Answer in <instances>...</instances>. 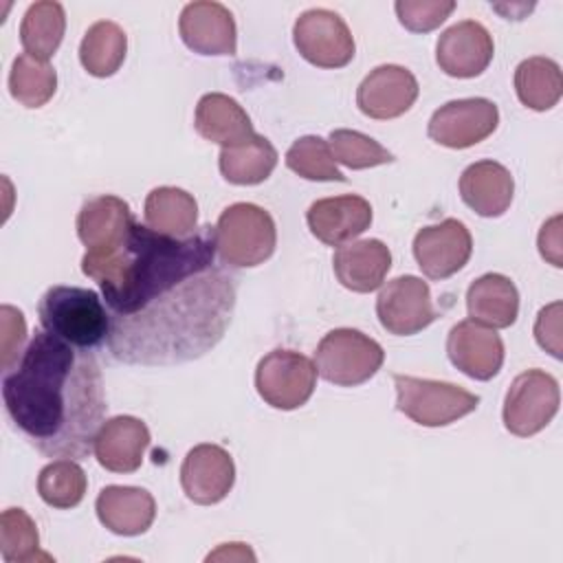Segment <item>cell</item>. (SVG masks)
<instances>
[{"mask_svg":"<svg viewBox=\"0 0 563 563\" xmlns=\"http://www.w3.org/2000/svg\"><path fill=\"white\" fill-rule=\"evenodd\" d=\"M216 255L211 224L169 238L134 222L117 246L86 251L81 271L110 314V354L128 365H176L216 347L235 308V279Z\"/></svg>","mask_w":563,"mask_h":563,"instance_id":"cell-1","label":"cell"},{"mask_svg":"<svg viewBox=\"0 0 563 563\" xmlns=\"http://www.w3.org/2000/svg\"><path fill=\"white\" fill-rule=\"evenodd\" d=\"M2 400L15 429L46 457H88L106 416L97 358L46 330L2 372Z\"/></svg>","mask_w":563,"mask_h":563,"instance_id":"cell-2","label":"cell"},{"mask_svg":"<svg viewBox=\"0 0 563 563\" xmlns=\"http://www.w3.org/2000/svg\"><path fill=\"white\" fill-rule=\"evenodd\" d=\"M40 325L66 343L92 350L108 341L110 314L95 290L79 286H51L37 306Z\"/></svg>","mask_w":563,"mask_h":563,"instance_id":"cell-3","label":"cell"},{"mask_svg":"<svg viewBox=\"0 0 563 563\" xmlns=\"http://www.w3.org/2000/svg\"><path fill=\"white\" fill-rule=\"evenodd\" d=\"M216 251L231 268L264 264L277 244V229L271 213L253 202L229 205L216 227Z\"/></svg>","mask_w":563,"mask_h":563,"instance_id":"cell-4","label":"cell"},{"mask_svg":"<svg viewBox=\"0 0 563 563\" xmlns=\"http://www.w3.org/2000/svg\"><path fill=\"white\" fill-rule=\"evenodd\" d=\"M396 407L422 427H446L477 409L479 398L444 380L394 374Z\"/></svg>","mask_w":563,"mask_h":563,"instance_id":"cell-5","label":"cell"},{"mask_svg":"<svg viewBox=\"0 0 563 563\" xmlns=\"http://www.w3.org/2000/svg\"><path fill=\"white\" fill-rule=\"evenodd\" d=\"M383 361L380 343L354 328L330 330L314 352L317 374L339 387H356L369 380Z\"/></svg>","mask_w":563,"mask_h":563,"instance_id":"cell-6","label":"cell"},{"mask_svg":"<svg viewBox=\"0 0 563 563\" xmlns=\"http://www.w3.org/2000/svg\"><path fill=\"white\" fill-rule=\"evenodd\" d=\"M317 385L314 363L295 350H273L260 358L255 387L262 400L275 409L290 411L306 405Z\"/></svg>","mask_w":563,"mask_h":563,"instance_id":"cell-7","label":"cell"},{"mask_svg":"<svg viewBox=\"0 0 563 563\" xmlns=\"http://www.w3.org/2000/svg\"><path fill=\"white\" fill-rule=\"evenodd\" d=\"M561 402L559 383L543 369L521 372L504 400V424L512 435L530 438L545 429Z\"/></svg>","mask_w":563,"mask_h":563,"instance_id":"cell-8","label":"cell"},{"mask_svg":"<svg viewBox=\"0 0 563 563\" xmlns=\"http://www.w3.org/2000/svg\"><path fill=\"white\" fill-rule=\"evenodd\" d=\"M299 55L319 68H343L354 57V37L345 20L330 9H308L292 26Z\"/></svg>","mask_w":563,"mask_h":563,"instance_id":"cell-9","label":"cell"},{"mask_svg":"<svg viewBox=\"0 0 563 563\" xmlns=\"http://www.w3.org/2000/svg\"><path fill=\"white\" fill-rule=\"evenodd\" d=\"M499 123V110L490 99L468 97L440 106L429 119V136L451 150H464L488 139Z\"/></svg>","mask_w":563,"mask_h":563,"instance_id":"cell-10","label":"cell"},{"mask_svg":"<svg viewBox=\"0 0 563 563\" xmlns=\"http://www.w3.org/2000/svg\"><path fill=\"white\" fill-rule=\"evenodd\" d=\"M380 325L396 336H411L438 319L429 284L416 275H402L387 282L376 299Z\"/></svg>","mask_w":563,"mask_h":563,"instance_id":"cell-11","label":"cell"},{"mask_svg":"<svg viewBox=\"0 0 563 563\" xmlns=\"http://www.w3.org/2000/svg\"><path fill=\"white\" fill-rule=\"evenodd\" d=\"M471 253V233L455 218L422 227L413 238V257L429 279H446L455 275L466 266Z\"/></svg>","mask_w":563,"mask_h":563,"instance_id":"cell-12","label":"cell"},{"mask_svg":"<svg viewBox=\"0 0 563 563\" xmlns=\"http://www.w3.org/2000/svg\"><path fill=\"white\" fill-rule=\"evenodd\" d=\"M493 53L495 44L488 29L475 20H462L438 37L435 62L449 77L471 79L488 68Z\"/></svg>","mask_w":563,"mask_h":563,"instance_id":"cell-13","label":"cell"},{"mask_svg":"<svg viewBox=\"0 0 563 563\" xmlns=\"http://www.w3.org/2000/svg\"><path fill=\"white\" fill-rule=\"evenodd\" d=\"M418 79L411 70L398 64L376 66L356 90L358 110L378 121L405 114L418 99Z\"/></svg>","mask_w":563,"mask_h":563,"instance_id":"cell-14","label":"cell"},{"mask_svg":"<svg viewBox=\"0 0 563 563\" xmlns=\"http://www.w3.org/2000/svg\"><path fill=\"white\" fill-rule=\"evenodd\" d=\"M233 457L218 444H198L183 460L180 486L194 504L211 506L222 501L233 488Z\"/></svg>","mask_w":563,"mask_h":563,"instance_id":"cell-15","label":"cell"},{"mask_svg":"<svg viewBox=\"0 0 563 563\" xmlns=\"http://www.w3.org/2000/svg\"><path fill=\"white\" fill-rule=\"evenodd\" d=\"M449 361L475 380H490L504 365V341L493 330L473 319L455 323L446 336Z\"/></svg>","mask_w":563,"mask_h":563,"instance_id":"cell-16","label":"cell"},{"mask_svg":"<svg viewBox=\"0 0 563 563\" xmlns=\"http://www.w3.org/2000/svg\"><path fill=\"white\" fill-rule=\"evenodd\" d=\"M178 31L198 55H235L238 31L231 11L220 2H189L180 11Z\"/></svg>","mask_w":563,"mask_h":563,"instance_id":"cell-17","label":"cell"},{"mask_svg":"<svg viewBox=\"0 0 563 563\" xmlns=\"http://www.w3.org/2000/svg\"><path fill=\"white\" fill-rule=\"evenodd\" d=\"M306 222L319 242L341 246L369 229L372 207L363 196L356 194L321 198L310 205Z\"/></svg>","mask_w":563,"mask_h":563,"instance_id":"cell-18","label":"cell"},{"mask_svg":"<svg viewBox=\"0 0 563 563\" xmlns=\"http://www.w3.org/2000/svg\"><path fill=\"white\" fill-rule=\"evenodd\" d=\"M150 440V429L143 420L134 416H114L99 427L92 453L106 471L134 473L143 464Z\"/></svg>","mask_w":563,"mask_h":563,"instance_id":"cell-19","label":"cell"},{"mask_svg":"<svg viewBox=\"0 0 563 563\" xmlns=\"http://www.w3.org/2000/svg\"><path fill=\"white\" fill-rule=\"evenodd\" d=\"M99 521L114 534H143L156 517V501L152 493L139 486H106L95 501Z\"/></svg>","mask_w":563,"mask_h":563,"instance_id":"cell-20","label":"cell"},{"mask_svg":"<svg viewBox=\"0 0 563 563\" xmlns=\"http://www.w3.org/2000/svg\"><path fill=\"white\" fill-rule=\"evenodd\" d=\"M460 196L482 218H499L515 196L512 174L497 161H477L460 176Z\"/></svg>","mask_w":563,"mask_h":563,"instance_id":"cell-21","label":"cell"},{"mask_svg":"<svg viewBox=\"0 0 563 563\" xmlns=\"http://www.w3.org/2000/svg\"><path fill=\"white\" fill-rule=\"evenodd\" d=\"M130 205L119 196H97L84 202L77 216V235L86 251H106L125 240L134 224Z\"/></svg>","mask_w":563,"mask_h":563,"instance_id":"cell-22","label":"cell"},{"mask_svg":"<svg viewBox=\"0 0 563 563\" xmlns=\"http://www.w3.org/2000/svg\"><path fill=\"white\" fill-rule=\"evenodd\" d=\"M336 279L352 292H372L383 286L391 253L380 240H356L339 246L332 257Z\"/></svg>","mask_w":563,"mask_h":563,"instance_id":"cell-23","label":"cell"},{"mask_svg":"<svg viewBox=\"0 0 563 563\" xmlns=\"http://www.w3.org/2000/svg\"><path fill=\"white\" fill-rule=\"evenodd\" d=\"M194 125L202 139L222 147L240 145L255 134L246 110L233 97L222 92H207L200 97Z\"/></svg>","mask_w":563,"mask_h":563,"instance_id":"cell-24","label":"cell"},{"mask_svg":"<svg viewBox=\"0 0 563 563\" xmlns=\"http://www.w3.org/2000/svg\"><path fill=\"white\" fill-rule=\"evenodd\" d=\"M468 317L486 328H510L519 314L517 286L499 273L477 277L466 290Z\"/></svg>","mask_w":563,"mask_h":563,"instance_id":"cell-25","label":"cell"},{"mask_svg":"<svg viewBox=\"0 0 563 563\" xmlns=\"http://www.w3.org/2000/svg\"><path fill=\"white\" fill-rule=\"evenodd\" d=\"M145 227L169 238H189L198 229V202L180 187H156L147 194Z\"/></svg>","mask_w":563,"mask_h":563,"instance_id":"cell-26","label":"cell"},{"mask_svg":"<svg viewBox=\"0 0 563 563\" xmlns=\"http://www.w3.org/2000/svg\"><path fill=\"white\" fill-rule=\"evenodd\" d=\"M218 165L222 176L233 185H260L273 174L277 150L266 136L253 134L240 145L222 147Z\"/></svg>","mask_w":563,"mask_h":563,"instance_id":"cell-27","label":"cell"},{"mask_svg":"<svg viewBox=\"0 0 563 563\" xmlns=\"http://www.w3.org/2000/svg\"><path fill=\"white\" fill-rule=\"evenodd\" d=\"M515 90L519 101L530 110H550L563 95L561 66L550 57H528L515 70Z\"/></svg>","mask_w":563,"mask_h":563,"instance_id":"cell-28","label":"cell"},{"mask_svg":"<svg viewBox=\"0 0 563 563\" xmlns=\"http://www.w3.org/2000/svg\"><path fill=\"white\" fill-rule=\"evenodd\" d=\"M66 31V13L59 2H33L20 24V42L24 51L37 59L48 62L62 44Z\"/></svg>","mask_w":563,"mask_h":563,"instance_id":"cell-29","label":"cell"},{"mask_svg":"<svg viewBox=\"0 0 563 563\" xmlns=\"http://www.w3.org/2000/svg\"><path fill=\"white\" fill-rule=\"evenodd\" d=\"M125 51V31L117 22L99 20L86 31L79 44V62L92 77H110L121 68Z\"/></svg>","mask_w":563,"mask_h":563,"instance_id":"cell-30","label":"cell"},{"mask_svg":"<svg viewBox=\"0 0 563 563\" xmlns=\"http://www.w3.org/2000/svg\"><path fill=\"white\" fill-rule=\"evenodd\" d=\"M55 88L57 73L48 62L37 59L29 53L13 59L9 73V92L18 103L26 108H42L46 101H51Z\"/></svg>","mask_w":563,"mask_h":563,"instance_id":"cell-31","label":"cell"},{"mask_svg":"<svg viewBox=\"0 0 563 563\" xmlns=\"http://www.w3.org/2000/svg\"><path fill=\"white\" fill-rule=\"evenodd\" d=\"M86 486L88 479L84 468L70 457L53 460L37 475V493L42 501L59 510L75 508L84 499Z\"/></svg>","mask_w":563,"mask_h":563,"instance_id":"cell-32","label":"cell"},{"mask_svg":"<svg viewBox=\"0 0 563 563\" xmlns=\"http://www.w3.org/2000/svg\"><path fill=\"white\" fill-rule=\"evenodd\" d=\"M286 165L306 180H345L343 172L336 167L330 143L321 136L310 134L297 139L286 152Z\"/></svg>","mask_w":563,"mask_h":563,"instance_id":"cell-33","label":"cell"},{"mask_svg":"<svg viewBox=\"0 0 563 563\" xmlns=\"http://www.w3.org/2000/svg\"><path fill=\"white\" fill-rule=\"evenodd\" d=\"M0 552L7 563H26L40 554L35 521L22 508H7L0 517Z\"/></svg>","mask_w":563,"mask_h":563,"instance_id":"cell-34","label":"cell"},{"mask_svg":"<svg viewBox=\"0 0 563 563\" xmlns=\"http://www.w3.org/2000/svg\"><path fill=\"white\" fill-rule=\"evenodd\" d=\"M330 150L336 163L350 169H367L376 165H385L394 161V154L385 150L372 136L356 132V130H332L330 134Z\"/></svg>","mask_w":563,"mask_h":563,"instance_id":"cell-35","label":"cell"},{"mask_svg":"<svg viewBox=\"0 0 563 563\" xmlns=\"http://www.w3.org/2000/svg\"><path fill=\"white\" fill-rule=\"evenodd\" d=\"M400 24L411 33L438 29L455 9L453 0H398L394 4Z\"/></svg>","mask_w":563,"mask_h":563,"instance_id":"cell-36","label":"cell"},{"mask_svg":"<svg viewBox=\"0 0 563 563\" xmlns=\"http://www.w3.org/2000/svg\"><path fill=\"white\" fill-rule=\"evenodd\" d=\"M0 317H2V334H0L2 372H9L24 354L22 345L26 341V323L22 312L13 306H2Z\"/></svg>","mask_w":563,"mask_h":563,"instance_id":"cell-37","label":"cell"},{"mask_svg":"<svg viewBox=\"0 0 563 563\" xmlns=\"http://www.w3.org/2000/svg\"><path fill=\"white\" fill-rule=\"evenodd\" d=\"M534 336L545 352L561 358V301L541 308L534 323Z\"/></svg>","mask_w":563,"mask_h":563,"instance_id":"cell-38","label":"cell"},{"mask_svg":"<svg viewBox=\"0 0 563 563\" xmlns=\"http://www.w3.org/2000/svg\"><path fill=\"white\" fill-rule=\"evenodd\" d=\"M539 251L552 266H563L561 264V216H554L550 222L541 227Z\"/></svg>","mask_w":563,"mask_h":563,"instance_id":"cell-39","label":"cell"},{"mask_svg":"<svg viewBox=\"0 0 563 563\" xmlns=\"http://www.w3.org/2000/svg\"><path fill=\"white\" fill-rule=\"evenodd\" d=\"M244 548V543H224L218 552H213V554H209L207 559L211 561V559H255V554L253 552H240L238 554V550H242Z\"/></svg>","mask_w":563,"mask_h":563,"instance_id":"cell-40","label":"cell"}]
</instances>
